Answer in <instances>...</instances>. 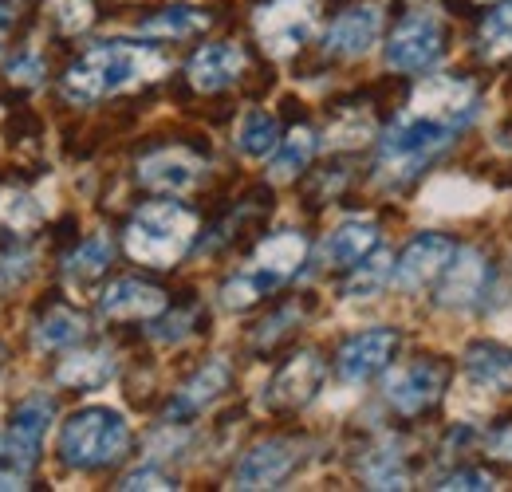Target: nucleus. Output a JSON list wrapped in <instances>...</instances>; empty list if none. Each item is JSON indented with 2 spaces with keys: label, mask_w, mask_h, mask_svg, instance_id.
<instances>
[{
  "label": "nucleus",
  "mask_w": 512,
  "mask_h": 492,
  "mask_svg": "<svg viewBox=\"0 0 512 492\" xmlns=\"http://www.w3.org/2000/svg\"><path fill=\"white\" fill-rule=\"evenodd\" d=\"M398 343H402V339H398L394 327H371V331L351 335V339L339 347V359H335L339 378H343V382H367V378H375L379 370L390 367Z\"/></svg>",
  "instance_id": "6e6552de"
},
{
  "label": "nucleus",
  "mask_w": 512,
  "mask_h": 492,
  "mask_svg": "<svg viewBox=\"0 0 512 492\" xmlns=\"http://www.w3.org/2000/svg\"><path fill=\"white\" fill-rule=\"evenodd\" d=\"M316 0H272L256 12V36L268 56L284 60L316 32Z\"/></svg>",
  "instance_id": "423d86ee"
},
{
  "label": "nucleus",
  "mask_w": 512,
  "mask_h": 492,
  "mask_svg": "<svg viewBox=\"0 0 512 492\" xmlns=\"http://www.w3.org/2000/svg\"><path fill=\"white\" fill-rule=\"evenodd\" d=\"M99 311L107 319H154L166 311V292L146 284V280H115L103 296H99Z\"/></svg>",
  "instance_id": "dca6fc26"
},
{
  "label": "nucleus",
  "mask_w": 512,
  "mask_h": 492,
  "mask_svg": "<svg viewBox=\"0 0 512 492\" xmlns=\"http://www.w3.org/2000/svg\"><path fill=\"white\" fill-rule=\"evenodd\" d=\"M205 28H209V16L197 8H166V12L138 24L142 36H162V40H186V36H197Z\"/></svg>",
  "instance_id": "393cba45"
},
{
  "label": "nucleus",
  "mask_w": 512,
  "mask_h": 492,
  "mask_svg": "<svg viewBox=\"0 0 512 492\" xmlns=\"http://www.w3.org/2000/svg\"><path fill=\"white\" fill-rule=\"evenodd\" d=\"M390 280V252H375V256H367V264L359 260L355 264V276L347 280V296L351 300H371V296H379L383 292V284Z\"/></svg>",
  "instance_id": "c85d7f7f"
},
{
  "label": "nucleus",
  "mask_w": 512,
  "mask_h": 492,
  "mask_svg": "<svg viewBox=\"0 0 512 492\" xmlns=\"http://www.w3.org/2000/svg\"><path fill=\"white\" fill-rule=\"evenodd\" d=\"M276 146H280V126H276V119L264 115V111H249L241 119V126H237V150L245 158H268Z\"/></svg>",
  "instance_id": "a878e982"
},
{
  "label": "nucleus",
  "mask_w": 512,
  "mask_h": 492,
  "mask_svg": "<svg viewBox=\"0 0 512 492\" xmlns=\"http://www.w3.org/2000/svg\"><path fill=\"white\" fill-rule=\"evenodd\" d=\"M44 221V209L32 193L24 189H0V225L24 233V229H36Z\"/></svg>",
  "instance_id": "cd10ccee"
},
{
  "label": "nucleus",
  "mask_w": 512,
  "mask_h": 492,
  "mask_svg": "<svg viewBox=\"0 0 512 492\" xmlns=\"http://www.w3.org/2000/svg\"><path fill=\"white\" fill-rule=\"evenodd\" d=\"M449 142H453V130L438 123H426V119H418V115H398L394 126L386 130L383 138V166H390L394 174L402 170V174H414L422 162H430L438 150H446Z\"/></svg>",
  "instance_id": "39448f33"
},
{
  "label": "nucleus",
  "mask_w": 512,
  "mask_h": 492,
  "mask_svg": "<svg viewBox=\"0 0 512 492\" xmlns=\"http://www.w3.org/2000/svg\"><path fill=\"white\" fill-rule=\"evenodd\" d=\"M186 71L197 91H225L245 71V52L237 44H205L201 52H193Z\"/></svg>",
  "instance_id": "a211bd4d"
},
{
  "label": "nucleus",
  "mask_w": 512,
  "mask_h": 492,
  "mask_svg": "<svg viewBox=\"0 0 512 492\" xmlns=\"http://www.w3.org/2000/svg\"><path fill=\"white\" fill-rule=\"evenodd\" d=\"M453 252H457L453 241H446L442 233H422V237H414L410 245L402 248L398 264H394V284L406 288V292L426 288L430 280H438L449 268Z\"/></svg>",
  "instance_id": "1a4fd4ad"
},
{
  "label": "nucleus",
  "mask_w": 512,
  "mask_h": 492,
  "mask_svg": "<svg viewBox=\"0 0 512 492\" xmlns=\"http://www.w3.org/2000/svg\"><path fill=\"white\" fill-rule=\"evenodd\" d=\"M489 280H493V268H489L485 252L461 248V252H453L449 268L442 272V292H438V300H442L446 308H473V304L489 292Z\"/></svg>",
  "instance_id": "f8f14e48"
},
{
  "label": "nucleus",
  "mask_w": 512,
  "mask_h": 492,
  "mask_svg": "<svg viewBox=\"0 0 512 492\" xmlns=\"http://www.w3.org/2000/svg\"><path fill=\"white\" fill-rule=\"evenodd\" d=\"M8 83H20V87L44 83V60L40 56H16L8 63Z\"/></svg>",
  "instance_id": "f704fd0d"
},
{
  "label": "nucleus",
  "mask_w": 512,
  "mask_h": 492,
  "mask_svg": "<svg viewBox=\"0 0 512 492\" xmlns=\"http://www.w3.org/2000/svg\"><path fill=\"white\" fill-rule=\"evenodd\" d=\"M481 44H485L489 56H512V4L497 8L481 24Z\"/></svg>",
  "instance_id": "c756f323"
},
{
  "label": "nucleus",
  "mask_w": 512,
  "mask_h": 492,
  "mask_svg": "<svg viewBox=\"0 0 512 492\" xmlns=\"http://www.w3.org/2000/svg\"><path fill=\"white\" fill-rule=\"evenodd\" d=\"M323 359L316 351H304L296 359H288L284 367L276 370V378L268 382V406H284V410H296L304 402H312L323 386Z\"/></svg>",
  "instance_id": "4468645a"
},
{
  "label": "nucleus",
  "mask_w": 512,
  "mask_h": 492,
  "mask_svg": "<svg viewBox=\"0 0 512 492\" xmlns=\"http://www.w3.org/2000/svg\"><path fill=\"white\" fill-rule=\"evenodd\" d=\"M469 4H493V0H469Z\"/></svg>",
  "instance_id": "4c0bfd02"
},
{
  "label": "nucleus",
  "mask_w": 512,
  "mask_h": 492,
  "mask_svg": "<svg viewBox=\"0 0 512 492\" xmlns=\"http://www.w3.org/2000/svg\"><path fill=\"white\" fill-rule=\"evenodd\" d=\"M107 264H111V241L99 233V237H87L83 245L75 248L71 256H67V276L71 280H79V284H87V280H95V276H103L107 272Z\"/></svg>",
  "instance_id": "bb28decb"
},
{
  "label": "nucleus",
  "mask_w": 512,
  "mask_h": 492,
  "mask_svg": "<svg viewBox=\"0 0 512 492\" xmlns=\"http://www.w3.org/2000/svg\"><path fill=\"white\" fill-rule=\"evenodd\" d=\"M52 12H56L60 32H67V36L91 28V20H95V4L91 0H52Z\"/></svg>",
  "instance_id": "2f4dec72"
},
{
  "label": "nucleus",
  "mask_w": 512,
  "mask_h": 492,
  "mask_svg": "<svg viewBox=\"0 0 512 492\" xmlns=\"http://www.w3.org/2000/svg\"><path fill=\"white\" fill-rule=\"evenodd\" d=\"M438 489L442 492H485V489H497V477L485 473V469H457V473L442 477Z\"/></svg>",
  "instance_id": "473e14b6"
},
{
  "label": "nucleus",
  "mask_w": 512,
  "mask_h": 492,
  "mask_svg": "<svg viewBox=\"0 0 512 492\" xmlns=\"http://www.w3.org/2000/svg\"><path fill=\"white\" fill-rule=\"evenodd\" d=\"M406 111L418 115V119H426V123L446 126V130L457 134L461 126H469L473 115H477V91H473L469 79H457V75H430V79L414 91V99H410Z\"/></svg>",
  "instance_id": "20e7f679"
},
{
  "label": "nucleus",
  "mask_w": 512,
  "mask_h": 492,
  "mask_svg": "<svg viewBox=\"0 0 512 492\" xmlns=\"http://www.w3.org/2000/svg\"><path fill=\"white\" fill-rule=\"evenodd\" d=\"M87 331V319L71 308H52L44 311V319L36 323V347L44 351H60V347H71L79 343Z\"/></svg>",
  "instance_id": "b1692460"
},
{
  "label": "nucleus",
  "mask_w": 512,
  "mask_h": 492,
  "mask_svg": "<svg viewBox=\"0 0 512 492\" xmlns=\"http://www.w3.org/2000/svg\"><path fill=\"white\" fill-rule=\"evenodd\" d=\"M205 174V162L182 150V146H170V150H154L138 162V182L154 193H186L201 182Z\"/></svg>",
  "instance_id": "9b49d317"
},
{
  "label": "nucleus",
  "mask_w": 512,
  "mask_h": 492,
  "mask_svg": "<svg viewBox=\"0 0 512 492\" xmlns=\"http://www.w3.org/2000/svg\"><path fill=\"white\" fill-rule=\"evenodd\" d=\"M193 237H197L193 209L178 205V201H150L130 217L123 245H127L130 260H138V264L170 268L190 252Z\"/></svg>",
  "instance_id": "f03ea898"
},
{
  "label": "nucleus",
  "mask_w": 512,
  "mask_h": 492,
  "mask_svg": "<svg viewBox=\"0 0 512 492\" xmlns=\"http://www.w3.org/2000/svg\"><path fill=\"white\" fill-rule=\"evenodd\" d=\"M438 52H442V20L430 12H418V16H406L390 32L386 63L398 71H422L438 60Z\"/></svg>",
  "instance_id": "0eeeda50"
},
{
  "label": "nucleus",
  "mask_w": 512,
  "mask_h": 492,
  "mask_svg": "<svg viewBox=\"0 0 512 492\" xmlns=\"http://www.w3.org/2000/svg\"><path fill=\"white\" fill-rule=\"evenodd\" d=\"M465 370L473 382L505 390V386H512V351L497 347V343H473L465 351Z\"/></svg>",
  "instance_id": "4be33fe9"
},
{
  "label": "nucleus",
  "mask_w": 512,
  "mask_h": 492,
  "mask_svg": "<svg viewBox=\"0 0 512 492\" xmlns=\"http://www.w3.org/2000/svg\"><path fill=\"white\" fill-rule=\"evenodd\" d=\"M316 130L312 126H296V130H288L284 138H280V146L272 150V178L276 182H288V178H296L308 162H312V154H316Z\"/></svg>",
  "instance_id": "5701e85b"
},
{
  "label": "nucleus",
  "mask_w": 512,
  "mask_h": 492,
  "mask_svg": "<svg viewBox=\"0 0 512 492\" xmlns=\"http://www.w3.org/2000/svg\"><path fill=\"white\" fill-rule=\"evenodd\" d=\"M264 280L256 276V272H245V276H233L225 288H221V304L225 308H233V311H241V308H253L256 300L264 296Z\"/></svg>",
  "instance_id": "7c9ffc66"
},
{
  "label": "nucleus",
  "mask_w": 512,
  "mask_h": 492,
  "mask_svg": "<svg viewBox=\"0 0 512 492\" xmlns=\"http://www.w3.org/2000/svg\"><path fill=\"white\" fill-rule=\"evenodd\" d=\"M12 16H16V12H12L8 4H0V44H4V36H8V28H12Z\"/></svg>",
  "instance_id": "e433bc0d"
},
{
  "label": "nucleus",
  "mask_w": 512,
  "mask_h": 492,
  "mask_svg": "<svg viewBox=\"0 0 512 492\" xmlns=\"http://www.w3.org/2000/svg\"><path fill=\"white\" fill-rule=\"evenodd\" d=\"M446 390V367L442 363H414V367L398 370L390 382H386V402L398 410V414H422L430 410Z\"/></svg>",
  "instance_id": "9d476101"
},
{
  "label": "nucleus",
  "mask_w": 512,
  "mask_h": 492,
  "mask_svg": "<svg viewBox=\"0 0 512 492\" xmlns=\"http://www.w3.org/2000/svg\"><path fill=\"white\" fill-rule=\"evenodd\" d=\"M115 378V355L111 351H79L60 363L56 382L60 386H75V390H99Z\"/></svg>",
  "instance_id": "412c9836"
},
{
  "label": "nucleus",
  "mask_w": 512,
  "mask_h": 492,
  "mask_svg": "<svg viewBox=\"0 0 512 492\" xmlns=\"http://www.w3.org/2000/svg\"><path fill=\"white\" fill-rule=\"evenodd\" d=\"M225 386H229V363H225V359L205 363V367L197 370L190 382L178 390V398L170 402L166 422H186V418H193V414H197V410H205V406H209Z\"/></svg>",
  "instance_id": "aec40b11"
},
{
  "label": "nucleus",
  "mask_w": 512,
  "mask_h": 492,
  "mask_svg": "<svg viewBox=\"0 0 512 492\" xmlns=\"http://www.w3.org/2000/svg\"><path fill=\"white\" fill-rule=\"evenodd\" d=\"M32 272V252H0V288L20 284Z\"/></svg>",
  "instance_id": "c9c22d12"
},
{
  "label": "nucleus",
  "mask_w": 512,
  "mask_h": 492,
  "mask_svg": "<svg viewBox=\"0 0 512 492\" xmlns=\"http://www.w3.org/2000/svg\"><path fill=\"white\" fill-rule=\"evenodd\" d=\"M304 256H308V241H304V233H296V229H284V233H272L268 241H260L253 256V272L272 288V284H280V280H288L300 264H304Z\"/></svg>",
  "instance_id": "f3484780"
},
{
  "label": "nucleus",
  "mask_w": 512,
  "mask_h": 492,
  "mask_svg": "<svg viewBox=\"0 0 512 492\" xmlns=\"http://www.w3.org/2000/svg\"><path fill=\"white\" fill-rule=\"evenodd\" d=\"M119 489L138 492V489H178V485H174L170 473H162V469H154V465H142V469H134V473H127V477L119 481Z\"/></svg>",
  "instance_id": "72a5a7b5"
},
{
  "label": "nucleus",
  "mask_w": 512,
  "mask_h": 492,
  "mask_svg": "<svg viewBox=\"0 0 512 492\" xmlns=\"http://www.w3.org/2000/svg\"><path fill=\"white\" fill-rule=\"evenodd\" d=\"M292 469H296V449L288 441H260L241 457L233 473V489H276Z\"/></svg>",
  "instance_id": "2eb2a0df"
},
{
  "label": "nucleus",
  "mask_w": 512,
  "mask_h": 492,
  "mask_svg": "<svg viewBox=\"0 0 512 492\" xmlns=\"http://www.w3.org/2000/svg\"><path fill=\"white\" fill-rule=\"evenodd\" d=\"M375 248H379V225L367 221V217H351V221H343V225L331 229V237L323 241V256H327V264L355 268Z\"/></svg>",
  "instance_id": "6ab92c4d"
},
{
  "label": "nucleus",
  "mask_w": 512,
  "mask_h": 492,
  "mask_svg": "<svg viewBox=\"0 0 512 492\" xmlns=\"http://www.w3.org/2000/svg\"><path fill=\"white\" fill-rule=\"evenodd\" d=\"M166 71V60L146 48V44H99L91 52H83L79 60L67 67L64 95L75 103H99L107 95H119L142 79H158Z\"/></svg>",
  "instance_id": "f257e3e1"
},
{
  "label": "nucleus",
  "mask_w": 512,
  "mask_h": 492,
  "mask_svg": "<svg viewBox=\"0 0 512 492\" xmlns=\"http://www.w3.org/2000/svg\"><path fill=\"white\" fill-rule=\"evenodd\" d=\"M379 32H383V12L375 4H355V8L335 16V24L327 28L323 48L339 60H355V56H367L375 48Z\"/></svg>",
  "instance_id": "ddd939ff"
},
{
  "label": "nucleus",
  "mask_w": 512,
  "mask_h": 492,
  "mask_svg": "<svg viewBox=\"0 0 512 492\" xmlns=\"http://www.w3.org/2000/svg\"><path fill=\"white\" fill-rule=\"evenodd\" d=\"M130 445V426L119 410L107 406H87L71 414L60 430V457L71 469H107L115 465Z\"/></svg>",
  "instance_id": "7ed1b4c3"
}]
</instances>
